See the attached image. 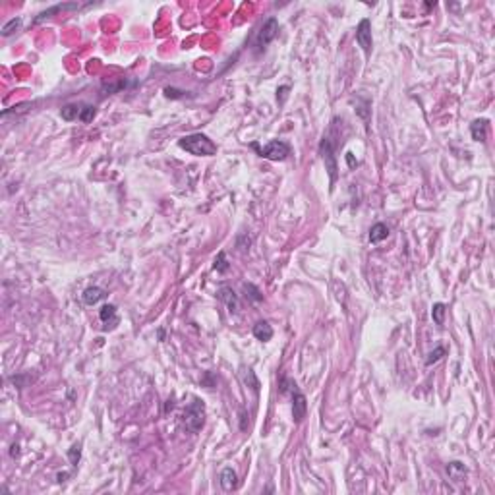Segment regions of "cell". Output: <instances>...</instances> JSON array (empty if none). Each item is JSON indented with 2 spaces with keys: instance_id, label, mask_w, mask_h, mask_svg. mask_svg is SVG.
<instances>
[{
  "instance_id": "7402d4cb",
  "label": "cell",
  "mask_w": 495,
  "mask_h": 495,
  "mask_svg": "<svg viewBox=\"0 0 495 495\" xmlns=\"http://www.w3.org/2000/svg\"><path fill=\"white\" fill-rule=\"evenodd\" d=\"M21 28V18H14V19H10L8 23L2 28V35L4 37H8V35H12V33H16L18 29Z\"/></svg>"
},
{
  "instance_id": "9a60e30c",
  "label": "cell",
  "mask_w": 495,
  "mask_h": 495,
  "mask_svg": "<svg viewBox=\"0 0 495 495\" xmlns=\"http://www.w3.org/2000/svg\"><path fill=\"white\" fill-rule=\"evenodd\" d=\"M447 474H449L453 482H462L464 476H466V466L462 462H459V460H453V462L447 464Z\"/></svg>"
},
{
  "instance_id": "5b68a950",
  "label": "cell",
  "mask_w": 495,
  "mask_h": 495,
  "mask_svg": "<svg viewBox=\"0 0 495 495\" xmlns=\"http://www.w3.org/2000/svg\"><path fill=\"white\" fill-rule=\"evenodd\" d=\"M277 33H279V21H277L275 18H269L265 23L261 26V29H259V33H257V37H256V43H254L256 53L265 51V46L275 39Z\"/></svg>"
},
{
  "instance_id": "d6986e66",
  "label": "cell",
  "mask_w": 495,
  "mask_h": 495,
  "mask_svg": "<svg viewBox=\"0 0 495 495\" xmlns=\"http://www.w3.org/2000/svg\"><path fill=\"white\" fill-rule=\"evenodd\" d=\"M431 317L437 325H443V319H445V304H433L431 308Z\"/></svg>"
},
{
  "instance_id": "277c9868",
  "label": "cell",
  "mask_w": 495,
  "mask_h": 495,
  "mask_svg": "<svg viewBox=\"0 0 495 495\" xmlns=\"http://www.w3.org/2000/svg\"><path fill=\"white\" fill-rule=\"evenodd\" d=\"M319 153L323 157V161H325V168L329 172L331 188H333V184L337 182V176H339V172H337L339 168H337V159H335V145H333V141L329 138H323L319 145Z\"/></svg>"
},
{
  "instance_id": "2e32d148",
  "label": "cell",
  "mask_w": 495,
  "mask_h": 495,
  "mask_svg": "<svg viewBox=\"0 0 495 495\" xmlns=\"http://www.w3.org/2000/svg\"><path fill=\"white\" fill-rule=\"evenodd\" d=\"M387 236H389V227H387L385 222H377V225H374L372 230H369V242H372V244H379V242H383Z\"/></svg>"
},
{
  "instance_id": "ffe728a7",
  "label": "cell",
  "mask_w": 495,
  "mask_h": 495,
  "mask_svg": "<svg viewBox=\"0 0 495 495\" xmlns=\"http://www.w3.org/2000/svg\"><path fill=\"white\" fill-rule=\"evenodd\" d=\"M80 457H82V441H80V443H73L72 449L68 451V459H70V462H72V466H78Z\"/></svg>"
},
{
  "instance_id": "3957f363",
  "label": "cell",
  "mask_w": 495,
  "mask_h": 495,
  "mask_svg": "<svg viewBox=\"0 0 495 495\" xmlns=\"http://www.w3.org/2000/svg\"><path fill=\"white\" fill-rule=\"evenodd\" d=\"M203 422H205V406H203V401L200 399H193V403L186 408L184 412V424L190 431H200L203 428Z\"/></svg>"
},
{
  "instance_id": "603a6c76",
  "label": "cell",
  "mask_w": 495,
  "mask_h": 495,
  "mask_svg": "<svg viewBox=\"0 0 495 495\" xmlns=\"http://www.w3.org/2000/svg\"><path fill=\"white\" fill-rule=\"evenodd\" d=\"M95 114H97V109H95V107H91V105H83L82 112H80V120L87 124V122H91V120L95 118Z\"/></svg>"
},
{
  "instance_id": "cb8c5ba5",
  "label": "cell",
  "mask_w": 495,
  "mask_h": 495,
  "mask_svg": "<svg viewBox=\"0 0 495 495\" xmlns=\"http://www.w3.org/2000/svg\"><path fill=\"white\" fill-rule=\"evenodd\" d=\"M244 290H246L247 296H250L254 302H261V300H263V294L259 292V288H257V286H254V284L244 283Z\"/></svg>"
},
{
  "instance_id": "f546056e",
  "label": "cell",
  "mask_w": 495,
  "mask_h": 495,
  "mask_svg": "<svg viewBox=\"0 0 495 495\" xmlns=\"http://www.w3.org/2000/svg\"><path fill=\"white\" fill-rule=\"evenodd\" d=\"M346 159H349L350 166H354V159H352V153H349V155H346Z\"/></svg>"
},
{
  "instance_id": "4316f807",
  "label": "cell",
  "mask_w": 495,
  "mask_h": 495,
  "mask_svg": "<svg viewBox=\"0 0 495 495\" xmlns=\"http://www.w3.org/2000/svg\"><path fill=\"white\" fill-rule=\"evenodd\" d=\"M286 91H288V85H284V87H281V89L277 91V93H281V103L284 101V97H286Z\"/></svg>"
},
{
  "instance_id": "7a4b0ae2",
  "label": "cell",
  "mask_w": 495,
  "mask_h": 495,
  "mask_svg": "<svg viewBox=\"0 0 495 495\" xmlns=\"http://www.w3.org/2000/svg\"><path fill=\"white\" fill-rule=\"evenodd\" d=\"M252 149H256L259 155L263 157V159H269V161H284L286 157L290 155V145L286 141H281V139H273L265 147H259L257 143H252Z\"/></svg>"
},
{
  "instance_id": "ac0fdd59",
  "label": "cell",
  "mask_w": 495,
  "mask_h": 495,
  "mask_svg": "<svg viewBox=\"0 0 495 495\" xmlns=\"http://www.w3.org/2000/svg\"><path fill=\"white\" fill-rule=\"evenodd\" d=\"M80 112H82V109L78 105H66L60 110V116L64 120H73V118H80Z\"/></svg>"
},
{
  "instance_id": "30bf717a",
  "label": "cell",
  "mask_w": 495,
  "mask_h": 495,
  "mask_svg": "<svg viewBox=\"0 0 495 495\" xmlns=\"http://www.w3.org/2000/svg\"><path fill=\"white\" fill-rule=\"evenodd\" d=\"M217 298H219L220 302L227 304V308H229L230 313L238 312V296L234 294V290H232L230 286H220L219 290H217Z\"/></svg>"
},
{
  "instance_id": "7c38bea8",
  "label": "cell",
  "mask_w": 495,
  "mask_h": 495,
  "mask_svg": "<svg viewBox=\"0 0 495 495\" xmlns=\"http://www.w3.org/2000/svg\"><path fill=\"white\" fill-rule=\"evenodd\" d=\"M240 379H242V383H244L246 387H250L254 393H259V379L256 377V374H254L252 367H246V366L240 367Z\"/></svg>"
},
{
  "instance_id": "8fae6325",
  "label": "cell",
  "mask_w": 495,
  "mask_h": 495,
  "mask_svg": "<svg viewBox=\"0 0 495 495\" xmlns=\"http://www.w3.org/2000/svg\"><path fill=\"white\" fill-rule=\"evenodd\" d=\"M103 298H107V292H105L103 288H99V286H89V288H85L82 294L83 304H87V306H93V304L101 302Z\"/></svg>"
},
{
  "instance_id": "f1b7e54d",
  "label": "cell",
  "mask_w": 495,
  "mask_h": 495,
  "mask_svg": "<svg viewBox=\"0 0 495 495\" xmlns=\"http://www.w3.org/2000/svg\"><path fill=\"white\" fill-rule=\"evenodd\" d=\"M19 447H18V445H12V457H18V455H19Z\"/></svg>"
},
{
  "instance_id": "d4e9b609",
  "label": "cell",
  "mask_w": 495,
  "mask_h": 495,
  "mask_svg": "<svg viewBox=\"0 0 495 495\" xmlns=\"http://www.w3.org/2000/svg\"><path fill=\"white\" fill-rule=\"evenodd\" d=\"M215 271H219V273H225V271H229V261H227V256H225V252H219V256H217V259H215Z\"/></svg>"
},
{
  "instance_id": "ba28073f",
  "label": "cell",
  "mask_w": 495,
  "mask_h": 495,
  "mask_svg": "<svg viewBox=\"0 0 495 495\" xmlns=\"http://www.w3.org/2000/svg\"><path fill=\"white\" fill-rule=\"evenodd\" d=\"M99 319H101L103 323H105V325H103V331L114 329V327L118 325L116 306H112V304H107V306H103L101 310H99Z\"/></svg>"
},
{
  "instance_id": "52a82bcc",
  "label": "cell",
  "mask_w": 495,
  "mask_h": 495,
  "mask_svg": "<svg viewBox=\"0 0 495 495\" xmlns=\"http://www.w3.org/2000/svg\"><path fill=\"white\" fill-rule=\"evenodd\" d=\"M308 412V403H306V397H304L298 389L292 393V420L296 424H300L306 418Z\"/></svg>"
},
{
  "instance_id": "44dd1931",
  "label": "cell",
  "mask_w": 495,
  "mask_h": 495,
  "mask_svg": "<svg viewBox=\"0 0 495 495\" xmlns=\"http://www.w3.org/2000/svg\"><path fill=\"white\" fill-rule=\"evenodd\" d=\"M447 354V350L443 349V346H437L435 350H431L430 354H428V358H426V366H431V364H435V362H439L441 358Z\"/></svg>"
},
{
  "instance_id": "484cf974",
  "label": "cell",
  "mask_w": 495,
  "mask_h": 495,
  "mask_svg": "<svg viewBox=\"0 0 495 495\" xmlns=\"http://www.w3.org/2000/svg\"><path fill=\"white\" fill-rule=\"evenodd\" d=\"M165 97H168V99H182L184 91H178V89H175V87H166Z\"/></svg>"
},
{
  "instance_id": "83f0119b",
  "label": "cell",
  "mask_w": 495,
  "mask_h": 495,
  "mask_svg": "<svg viewBox=\"0 0 495 495\" xmlns=\"http://www.w3.org/2000/svg\"><path fill=\"white\" fill-rule=\"evenodd\" d=\"M246 418H247V414L244 412V410H242V424H240V428H242V430H246V428H247V426H246Z\"/></svg>"
},
{
  "instance_id": "4fadbf2b",
  "label": "cell",
  "mask_w": 495,
  "mask_h": 495,
  "mask_svg": "<svg viewBox=\"0 0 495 495\" xmlns=\"http://www.w3.org/2000/svg\"><path fill=\"white\" fill-rule=\"evenodd\" d=\"M470 134H472V139L474 141H486L487 138V120H474L472 124H470Z\"/></svg>"
},
{
  "instance_id": "8992f818",
  "label": "cell",
  "mask_w": 495,
  "mask_h": 495,
  "mask_svg": "<svg viewBox=\"0 0 495 495\" xmlns=\"http://www.w3.org/2000/svg\"><path fill=\"white\" fill-rule=\"evenodd\" d=\"M356 43L362 46L364 55H372V48H374V39H372V21L367 18H364L356 28Z\"/></svg>"
},
{
  "instance_id": "9c48e42d",
  "label": "cell",
  "mask_w": 495,
  "mask_h": 495,
  "mask_svg": "<svg viewBox=\"0 0 495 495\" xmlns=\"http://www.w3.org/2000/svg\"><path fill=\"white\" fill-rule=\"evenodd\" d=\"M82 8V4H78V2H68V4H56V6H53V8L45 10V12H41L39 16H37L35 19H33V23H41V21H45V19H51L55 14H58V12H70V10H80Z\"/></svg>"
},
{
  "instance_id": "6da1fadb",
  "label": "cell",
  "mask_w": 495,
  "mask_h": 495,
  "mask_svg": "<svg viewBox=\"0 0 495 495\" xmlns=\"http://www.w3.org/2000/svg\"><path fill=\"white\" fill-rule=\"evenodd\" d=\"M178 147L195 157H211L217 153V145L205 134H190L178 139Z\"/></svg>"
},
{
  "instance_id": "e0dca14e",
  "label": "cell",
  "mask_w": 495,
  "mask_h": 495,
  "mask_svg": "<svg viewBox=\"0 0 495 495\" xmlns=\"http://www.w3.org/2000/svg\"><path fill=\"white\" fill-rule=\"evenodd\" d=\"M236 472L232 470V468H225L222 472H220V486H222V489L225 491H232V489H236Z\"/></svg>"
},
{
  "instance_id": "5bb4252c",
  "label": "cell",
  "mask_w": 495,
  "mask_h": 495,
  "mask_svg": "<svg viewBox=\"0 0 495 495\" xmlns=\"http://www.w3.org/2000/svg\"><path fill=\"white\" fill-rule=\"evenodd\" d=\"M254 337H256L257 340H261V342L271 340L273 339V329H271V325H269L267 321H257L256 325H254Z\"/></svg>"
}]
</instances>
